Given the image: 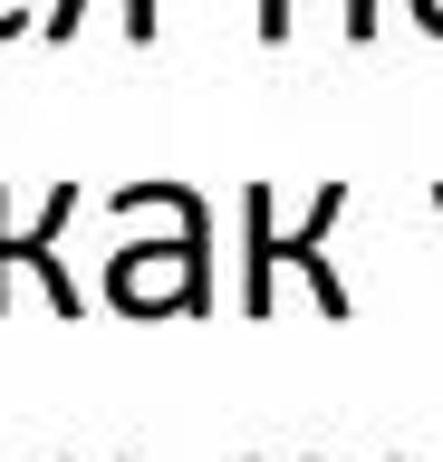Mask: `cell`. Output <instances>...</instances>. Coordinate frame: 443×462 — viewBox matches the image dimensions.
Masks as SVG:
<instances>
[{"mask_svg":"<svg viewBox=\"0 0 443 462\" xmlns=\"http://www.w3.org/2000/svg\"><path fill=\"white\" fill-rule=\"evenodd\" d=\"M106 299L125 318H212V202H183L174 241H125L106 260Z\"/></svg>","mask_w":443,"mask_h":462,"instance_id":"cell-1","label":"cell"},{"mask_svg":"<svg viewBox=\"0 0 443 462\" xmlns=\"http://www.w3.org/2000/svg\"><path fill=\"white\" fill-rule=\"evenodd\" d=\"M241 212H251V280H241V309L270 318V280H280V270H309L318 318H347V280H337V260H328V231H337V212H347V183H328L299 231H270V183H251Z\"/></svg>","mask_w":443,"mask_h":462,"instance_id":"cell-2","label":"cell"},{"mask_svg":"<svg viewBox=\"0 0 443 462\" xmlns=\"http://www.w3.org/2000/svg\"><path fill=\"white\" fill-rule=\"evenodd\" d=\"M78 202H88V193H78V183H59V193L39 202V222L20 231V222H10V193H0V318H10V270H30L39 299H49L59 318H88V289L68 280V260H59V231H68V212H78Z\"/></svg>","mask_w":443,"mask_h":462,"instance_id":"cell-3","label":"cell"},{"mask_svg":"<svg viewBox=\"0 0 443 462\" xmlns=\"http://www.w3.org/2000/svg\"><path fill=\"white\" fill-rule=\"evenodd\" d=\"M261 39H290V0H261ZM347 39H376V0H347Z\"/></svg>","mask_w":443,"mask_h":462,"instance_id":"cell-4","label":"cell"},{"mask_svg":"<svg viewBox=\"0 0 443 462\" xmlns=\"http://www.w3.org/2000/svg\"><path fill=\"white\" fill-rule=\"evenodd\" d=\"M125 39H154V0H125Z\"/></svg>","mask_w":443,"mask_h":462,"instance_id":"cell-5","label":"cell"},{"mask_svg":"<svg viewBox=\"0 0 443 462\" xmlns=\"http://www.w3.org/2000/svg\"><path fill=\"white\" fill-rule=\"evenodd\" d=\"M30 29V0H0V39H20Z\"/></svg>","mask_w":443,"mask_h":462,"instance_id":"cell-6","label":"cell"},{"mask_svg":"<svg viewBox=\"0 0 443 462\" xmlns=\"http://www.w3.org/2000/svg\"><path fill=\"white\" fill-rule=\"evenodd\" d=\"M434 222H443V183H434Z\"/></svg>","mask_w":443,"mask_h":462,"instance_id":"cell-7","label":"cell"}]
</instances>
